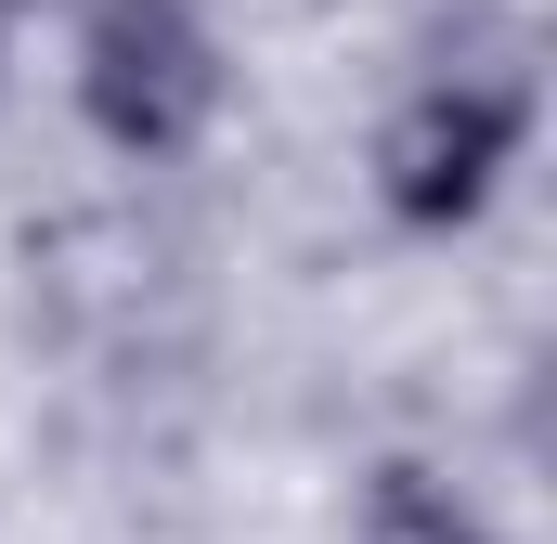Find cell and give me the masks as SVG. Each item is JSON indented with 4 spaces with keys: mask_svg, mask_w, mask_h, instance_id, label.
I'll use <instances>...</instances> for the list:
<instances>
[{
    "mask_svg": "<svg viewBox=\"0 0 557 544\" xmlns=\"http://www.w3.org/2000/svg\"><path fill=\"white\" fill-rule=\"evenodd\" d=\"M519 143H532V65H519V39L441 52L416 91L376 118V208L403 234H467L506 195Z\"/></svg>",
    "mask_w": 557,
    "mask_h": 544,
    "instance_id": "cell-1",
    "label": "cell"
},
{
    "mask_svg": "<svg viewBox=\"0 0 557 544\" xmlns=\"http://www.w3.org/2000/svg\"><path fill=\"white\" fill-rule=\"evenodd\" d=\"M78 118L131 169L195 156L221 118V26L195 0H78Z\"/></svg>",
    "mask_w": 557,
    "mask_h": 544,
    "instance_id": "cell-2",
    "label": "cell"
},
{
    "mask_svg": "<svg viewBox=\"0 0 557 544\" xmlns=\"http://www.w3.org/2000/svg\"><path fill=\"white\" fill-rule=\"evenodd\" d=\"M363 544H506L441 467H416V454H389L376 480H363Z\"/></svg>",
    "mask_w": 557,
    "mask_h": 544,
    "instance_id": "cell-3",
    "label": "cell"
},
{
    "mask_svg": "<svg viewBox=\"0 0 557 544\" xmlns=\"http://www.w3.org/2000/svg\"><path fill=\"white\" fill-rule=\"evenodd\" d=\"M0 65H13V13H0Z\"/></svg>",
    "mask_w": 557,
    "mask_h": 544,
    "instance_id": "cell-4",
    "label": "cell"
},
{
    "mask_svg": "<svg viewBox=\"0 0 557 544\" xmlns=\"http://www.w3.org/2000/svg\"><path fill=\"white\" fill-rule=\"evenodd\" d=\"M0 13H39V0H0Z\"/></svg>",
    "mask_w": 557,
    "mask_h": 544,
    "instance_id": "cell-5",
    "label": "cell"
}]
</instances>
